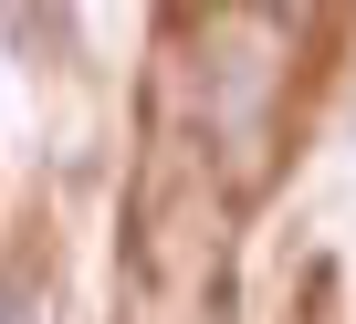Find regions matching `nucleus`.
<instances>
[{
	"label": "nucleus",
	"instance_id": "20e7f679",
	"mask_svg": "<svg viewBox=\"0 0 356 324\" xmlns=\"http://www.w3.org/2000/svg\"><path fill=\"white\" fill-rule=\"evenodd\" d=\"M346 105H356V94H346Z\"/></svg>",
	"mask_w": 356,
	"mask_h": 324
},
{
	"label": "nucleus",
	"instance_id": "7ed1b4c3",
	"mask_svg": "<svg viewBox=\"0 0 356 324\" xmlns=\"http://www.w3.org/2000/svg\"><path fill=\"white\" fill-rule=\"evenodd\" d=\"M0 324H42V272H32V262L0 272Z\"/></svg>",
	"mask_w": 356,
	"mask_h": 324
},
{
	"label": "nucleus",
	"instance_id": "f03ea898",
	"mask_svg": "<svg viewBox=\"0 0 356 324\" xmlns=\"http://www.w3.org/2000/svg\"><path fill=\"white\" fill-rule=\"evenodd\" d=\"M0 42H11L22 74H74L84 11H74V0H0Z\"/></svg>",
	"mask_w": 356,
	"mask_h": 324
},
{
	"label": "nucleus",
	"instance_id": "f257e3e1",
	"mask_svg": "<svg viewBox=\"0 0 356 324\" xmlns=\"http://www.w3.org/2000/svg\"><path fill=\"white\" fill-rule=\"evenodd\" d=\"M189 84H200V136H210V178L220 199H262L283 168V84H293V32L262 0H210L200 42H189Z\"/></svg>",
	"mask_w": 356,
	"mask_h": 324
}]
</instances>
